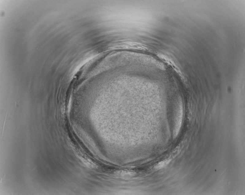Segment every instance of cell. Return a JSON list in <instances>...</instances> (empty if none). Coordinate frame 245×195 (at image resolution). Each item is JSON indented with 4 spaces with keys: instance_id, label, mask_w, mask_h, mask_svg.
<instances>
[{
    "instance_id": "6da1fadb",
    "label": "cell",
    "mask_w": 245,
    "mask_h": 195,
    "mask_svg": "<svg viewBox=\"0 0 245 195\" xmlns=\"http://www.w3.org/2000/svg\"><path fill=\"white\" fill-rule=\"evenodd\" d=\"M183 110L181 106H180L178 108V114L177 116V122H176L175 130L174 131V136H177L178 135L181 127L182 119Z\"/></svg>"
},
{
    "instance_id": "7a4b0ae2",
    "label": "cell",
    "mask_w": 245,
    "mask_h": 195,
    "mask_svg": "<svg viewBox=\"0 0 245 195\" xmlns=\"http://www.w3.org/2000/svg\"><path fill=\"white\" fill-rule=\"evenodd\" d=\"M171 159L170 158H168V159H166L163 161H161V162H159V163H158L155 166V168L156 170L162 169V168L168 165L171 162Z\"/></svg>"
}]
</instances>
